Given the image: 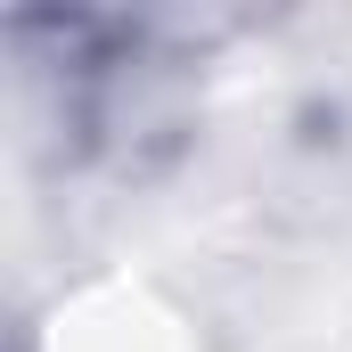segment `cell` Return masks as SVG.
<instances>
[]
</instances>
